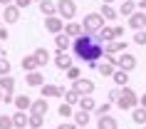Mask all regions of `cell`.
<instances>
[{
	"label": "cell",
	"instance_id": "obj_22",
	"mask_svg": "<svg viewBox=\"0 0 146 129\" xmlns=\"http://www.w3.org/2000/svg\"><path fill=\"white\" fill-rule=\"evenodd\" d=\"M40 13L45 17L57 15V3H52V0H40Z\"/></svg>",
	"mask_w": 146,
	"mask_h": 129
},
{
	"label": "cell",
	"instance_id": "obj_18",
	"mask_svg": "<svg viewBox=\"0 0 146 129\" xmlns=\"http://www.w3.org/2000/svg\"><path fill=\"white\" fill-rule=\"evenodd\" d=\"M136 8H139L136 0H121V5H119V15L129 17V15H134V13H136Z\"/></svg>",
	"mask_w": 146,
	"mask_h": 129
},
{
	"label": "cell",
	"instance_id": "obj_17",
	"mask_svg": "<svg viewBox=\"0 0 146 129\" xmlns=\"http://www.w3.org/2000/svg\"><path fill=\"white\" fill-rule=\"evenodd\" d=\"M20 67H23V72H35V70H40V62L35 55H25L23 62H20Z\"/></svg>",
	"mask_w": 146,
	"mask_h": 129
},
{
	"label": "cell",
	"instance_id": "obj_6",
	"mask_svg": "<svg viewBox=\"0 0 146 129\" xmlns=\"http://www.w3.org/2000/svg\"><path fill=\"white\" fill-rule=\"evenodd\" d=\"M45 30L52 32V35H60V32H64V17L60 15H50L45 17Z\"/></svg>",
	"mask_w": 146,
	"mask_h": 129
},
{
	"label": "cell",
	"instance_id": "obj_29",
	"mask_svg": "<svg viewBox=\"0 0 146 129\" xmlns=\"http://www.w3.org/2000/svg\"><path fill=\"white\" fill-rule=\"evenodd\" d=\"M42 127H45V114L30 112V127L27 129H42Z\"/></svg>",
	"mask_w": 146,
	"mask_h": 129
},
{
	"label": "cell",
	"instance_id": "obj_50",
	"mask_svg": "<svg viewBox=\"0 0 146 129\" xmlns=\"http://www.w3.org/2000/svg\"><path fill=\"white\" fill-rule=\"evenodd\" d=\"M79 129H87V127H79Z\"/></svg>",
	"mask_w": 146,
	"mask_h": 129
},
{
	"label": "cell",
	"instance_id": "obj_28",
	"mask_svg": "<svg viewBox=\"0 0 146 129\" xmlns=\"http://www.w3.org/2000/svg\"><path fill=\"white\" fill-rule=\"evenodd\" d=\"M92 119V112H84V109H77L74 112V122H77V127H87Z\"/></svg>",
	"mask_w": 146,
	"mask_h": 129
},
{
	"label": "cell",
	"instance_id": "obj_27",
	"mask_svg": "<svg viewBox=\"0 0 146 129\" xmlns=\"http://www.w3.org/2000/svg\"><path fill=\"white\" fill-rule=\"evenodd\" d=\"M0 87H3V92H15V77L13 75H0Z\"/></svg>",
	"mask_w": 146,
	"mask_h": 129
},
{
	"label": "cell",
	"instance_id": "obj_37",
	"mask_svg": "<svg viewBox=\"0 0 146 129\" xmlns=\"http://www.w3.org/2000/svg\"><path fill=\"white\" fill-rule=\"evenodd\" d=\"M134 42H136V45H146V27L134 32Z\"/></svg>",
	"mask_w": 146,
	"mask_h": 129
},
{
	"label": "cell",
	"instance_id": "obj_44",
	"mask_svg": "<svg viewBox=\"0 0 146 129\" xmlns=\"http://www.w3.org/2000/svg\"><path fill=\"white\" fill-rule=\"evenodd\" d=\"M139 104L146 107V92H144V94H139Z\"/></svg>",
	"mask_w": 146,
	"mask_h": 129
},
{
	"label": "cell",
	"instance_id": "obj_48",
	"mask_svg": "<svg viewBox=\"0 0 146 129\" xmlns=\"http://www.w3.org/2000/svg\"><path fill=\"white\" fill-rule=\"evenodd\" d=\"M102 3H109V5H111V3H114V0H102Z\"/></svg>",
	"mask_w": 146,
	"mask_h": 129
},
{
	"label": "cell",
	"instance_id": "obj_16",
	"mask_svg": "<svg viewBox=\"0 0 146 129\" xmlns=\"http://www.w3.org/2000/svg\"><path fill=\"white\" fill-rule=\"evenodd\" d=\"M97 72H99L102 77H114L116 65H114V62H109V60H99V65H97Z\"/></svg>",
	"mask_w": 146,
	"mask_h": 129
},
{
	"label": "cell",
	"instance_id": "obj_5",
	"mask_svg": "<svg viewBox=\"0 0 146 129\" xmlns=\"http://www.w3.org/2000/svg\"><path fill=\"white\" fill-rule=\"evenodd\" d=\"M134 67H136V57H134L131 52H119V57H116V70L134 72Z\"/></svg>",
	"mask_w": 146,
	"mask_h": 129
},
{
	"label": "cell",
	"instance_id": "obj_25",
	"mask_svg": "<svg viewBox=\"0 0 146 129\" xmlns=\"http://www.w3.org/2000/svg\"><path fill=\"white\" fill-rule=\"evenodd\" d=\"M30 112H37V114H47L50 107H47V97H40V99H32V107Z\"/></svg>",
	"mask_w": 146,
	"mask_h": 129
},
{
	"label": "cell",
	"instance_id": "obj_9",
	"mask_svg": "<svg viewBox=\"0 0 146 129\" xmlns=\"http://www.w3.org/2000/svg\"><path fill=\"white\" fill-rule=\"evenodd\" d=\"M94 87H97V84H94L89 77H79V80H74V82H72V90H77L79 94H92Z\"/></svg>",
	"mask_w": 146,
	"mask_h": 129
},
{
	"label": "cell",
	"instance_id": "obj_43",
	"mask_svg": "<svg viewBox=\"0 0 146 129\" xmlns=\"http://www.w3.org/2000/svg\"><path fill=\"white\" fill-rule=\"evenodd\" d=\"M114 30H116V37H124V25H114Z\"/></svg>",
	"mask_w": 146,
	"mask_h": 129
},
{
	"label": "cell",
	"instance_id": "obj_15",
	"mask_svg": "<svg viewBox=\"0 0 146 129\" xmlns=\"http://www.w3.org/2000/svg\"><path fill=\"white\" fill-rule=\"evenodd\" d=\"M25 82H27V87H42L45 84V75L42 72H25Z\"/></svg>",
	"mask_w": 146,
	"mask_h": 129
},
{
	"label": "cell",
	"instance_id": "obj_7",
	"mask_svg": "<svg viewBox=\"0 0 146 129\" xmlns=\"http://www.w3.org/2000/svg\"><path fill=\"white\" fill-rule=\"evenodd\" d=\"M20 13H23V10L17 8L15 3L5 5V8H3V23H5V25H15L17 20H20Z\"/></svg>",
	"mask_w": 146,
	"mask_h": 129
},
{
	"label": "cell",
	"instance_id": "obj_23",
	"mask_svg": "<svg viewBox=\"0 0 146 129\" xmlns=\"http://www.w3.org/2000/svg\"><path fill=\"white\" fill-rule=\"evenodd\" d=\"M131 119L136 122L139 127H144V124H146V107H141V104L134 107V109H131Z\"/></svg>",
	"mask_w": 146,
	"mask_h": 129
},
{
	"label": "cell",
	"instance_id": "obj_40",
	"mask_svg": "<svg viewBox=\"0 0 146 129\" xmlns=\"http://www.w3.org/2000/svg\"><path fill=\"white\" fill-rule=\"evenodd\" d=\"M8 37H10V32H8V25L3 23V25H0V42H8Z\"/></svg>",
	"mask_w": 146,
	"mask_h": 129
},
{
	"label": "cell",
	"instance_id": "obj_2",
	"mask_svg": "<svg viewBox=\"0 0 146 129\" xmlns=\"http://www.w3.org/2000/svg\"><path fill=\"white\" fill-rule=\"evenodd\" d=\"M92 42H94V35H92V32H82L79 37H74L72 50H74V55H77V60H82V62L87 60V52H89Z\"/></svg>",
	"mask_w": 146,
	"mask_h": 129
},
{
	"label": "cell",
	"instance_id": "obj_31",
	"mask_svg": "<svg viewBox=\"0 0 146 129\" xmlns=\"http://www.w3.org/2000/svg\"><path fill=\"white\" fill-rule=\"evenodd\" d=\"M79 99H82V94H79L77 90H72V87H69V90L64 92V102H69L72 107H79Z\"/></svg>",
	"mask_w": 146,
	"mask_h": 129
},
{
	"label": "cell",
	"instance_id": "obj_39",
	"mask_svg": "<svg viewBox=\"0 0 146 129\" xmlns=\"http://www.w3.org/2000/svg\"><path fill=\"white\" fill-rule=\"evenodd\" d=\"M57 129H79V127H77V122H74V119H62V124Z\"/></svg>",
	"mask_w": 146,
	"mask_h": 129
},
{
	"label": "cell",
	"instance_id": "obj_53",
	"mask_svg": "<svg viewBox=\"0 0 146 129\" xmlns=\"http://www.w3.org/2000/svg\"><path fill=\"white\" fill-rule=\"evenodd\" d=\"M42 129H45V127H42Z\"/></svg>",
	"mask_w": 146,
	"mask_h": 129
},
{
	"label": "cell",
	"instance_id": "obj_52",
	"mask_svg": "<svg viewBox=\"0 0 146 129\" xmlns=\"http://www.w3.org/2000/svg\"><path fill=\"white\" fill-rule=\"evenodd\" d=\"M35 3H40V0H35Z\"/></svg>",
	"mask_w": 146,
	"mask_h": 129
},
{
	"label": "cell",
	"instance_id": "obj_32",
	"mask_svg": "<svg viewBox=\"0 0 146 129\" xmlns=\"http://www.w3.org/2000/svg\"><path fill=\"white\" fill-rule=\"evenodd\" d=\"M35 57H37V62H40V67H47V62H50V52H47L45 47H37V50H35Z\"/></svg>",
	"mask_w": 146,
	"mask_h": 129
},
{
	"label": "cell",
	"instance_id": "obj_11",
	"mask_svg": "<svg viewBox=\"0 0 146 129\" xmlns=\"http://www.w3.org/2000/svg\"><path fill=\"white\" fill-rule=\"evenodd\" d=\"M13 124H15V129H27L30 127V112L15 109V112H13Z\"/></svg>",
	"mask_w": 146,
	"mask_h": 129
},
{
	"label": "cell",
	"instance_id": "obj_45",
	"mask_svg": "<svg viewBox=\"0 0 146 129\" xmlns=\"http://www.w3.org/2000/svg\"><path fill=\"white\" fill-rule=\"evenodd\" d=\"M10 3H15V0H0V5L5 8V5H10Z\"/></svg>",
	"mask_w": 146,
	"mask_h": 129
},
{
	"label": "cell",
	"instance_id": "obj_34",
	"mask_svg": "<svg viewBox=\"0 0 146 129\" xmlns=\"http://www.w3.org/2000/svg\"><path fill=\"white\" fill-rule=\"evenodd\" d=\"M13 72V65H10V60L5 57V55H0V75H10Z\"/></svg>",
	"mask_w": 146,
	"mask_h": 129
},
{
	"label": "cell",
	"instance_id": "obj_21",
	"mask_svg": "<svg viewBox=\"0 0 146 129\" xmlns=\"http://www.w3.org/2000/svg\"><path fill=\"white\" fill-rule=\"evenodd\" d=\"M15 109H23V112H30V107H32V99L27 97V94H15Z\"/></svg>",
	"mask_w": 146,
	"mask_h": 129
},
{
	"label": "cell",
	"instance_id": "obj_19",
	"mask_svg": "<svg viewBox=\"0 0 146 129\" xmlns=\"http://www.w3.org/2000/svg\"><path fill=\"white\" fill-rule=\"evenodd\" d=\"M64 32H67L69 37H79V35L84 32V27H82V23H74V20H67V23H64Z\"/></svg>",
	"mask_w": 146,
	"mask_h": 129
},
{
	"label": "cell",
	"instance_id": "obj_12",
	"mask_svg": "<svg viewBox=\"0 0 146 129\" xmlns=\"http://www.w3.org/2000/svg\"><path fill=\"white\" fill-rule=\"evenodd\" d=\"M72 45H74V37H69L67 32H60V35H54V47H57V50L67 52Z\"/></svg>",
	"mask_w": 146,
	"mask_h": 129
},
{
	"label": "cell",
	"instance_id": "obj_24",
	"mask_svg": "<svg viewBox=\"0 0 146 129\" xmlns=\"http://www.w3.org/2000/svg\"><path fill=\"white\" fill-rule=\"evenodd\" d=\"M79 109H84V112H92V114H94V109H97V102H94L92 94H82V99H79Z\"/></svg>",
	"mask_w": 146,
	"mask_h": 129
},
{
	"label": "cell",
	"instance_id": "obj_49",
	"mask_svg": "<svg viewBox=\"0 0 146 129\" xmlns=\"http://www.w3.org/2000/svg\"><path fill=\"white\" fill-rule=\"evenodd\" d=\"M0 55H5V52H3V42H0Z\"/></svg>",
	"mask_w": 146,
	"mask_h": 129
},
{
	"label": "cell",
	"instance_id": "obj_10",
	"mask_svg": "<svg viewBox=\"0 0 146 129\" xmlns=\"http://www.w3.org/2000/svg\"><path fill=\"white\" fill-rule=\"evenodd\" d=\"M64 87H60V84H42L40 87V94L42 97H47V99H52V97H64Z\"/></svg>",
	"mask_w": 146,
	"mask_h": 129
},
{
	"label": "cell",
	"instance_id": "obj_51",
	"mask_svg": "<svg viewBox=\"0 0 146 129\" xmlns=\"http://www.w3.org/2000/svg\"><path fill=\"white\" fill-rule=\"evenodd\" d=\"M141 129H146V124H144V127H141Z\"/></svg>",
	"mask_w": 146,
	"mask_h": 129
},
{
	"label": "cell",
	"instance_id": "obj_41",
	"mask_svg": "<svg viewBox=\"0 0 146 129\" xmlns=\"http://www.w3.org/2000/svg\"><path fill=\"white\" fill-rule=\"evenodd\" d=\"M30 3H35V0H15V5L20 10H27V8H30Z\"/></svg>",
	"mask_w": 146,
	"mask_h": 129
},
{
	"label": "cell",
	"instance_id": "obj_20",
	"mask_svg": "<svg viewBox=\"0 0 146 129\" xmlns=\"http://www.w3.org/2000/svg\"><path fill=\"white\" fill-rule=\"evenodd\" d=\"M102 15H104V20H109V23H114L116 17H119V10L114 8V5H109V3H102Z\"/></svg>",
	"mask_w": 146,
	"mask_h": 129
},
{
	"label": "cell",
	"instance_id": "obj_42",
	"mask_svg": "<svg viewBox=\"0 0 146 129\" xmlns=\"http://www.w3.org/2000/svg\"><path fill=\"white\" fill-rule=\"evenodd\" d=\"M3 102H5V104H15V94H13V92H5Z\"/></svg>",
	"mask_w": 146,
	"mask_h": 129
},
{
	"label": "cell",
	"instance_id": "obj_8",
	"mask_svg": "<svg viewBox=\"0 0 146 129\" xmlns=\"http://www.w3.org/2000/svg\"><path fill=\"white\" fill-rule=\"evenodd\" d=\"M72 65H74L72 55H69V52H62V50H57V55H54V67L60 70V72H67Z\"/></svg>",
	"mask_w": 146,
	"mask_h": 129
},
{
	"label": "cell",
	"instance_id": "obj_13",
	"mask_svg": "<svg viewBox=\"0 0 146 129\" xmlns=\"http://www.w3.org/2000/svg\"><path fill=\"white\" fill-rule=\"evenodd\" d=\"M129 27L134 32L136 30H144L146 27V13L141 10V13H134V15H129Z\"/></svg>",
	"mask_w": 146,
	"mask_h": 129
},
{
	"label": "cell",
	"instance_id": "obj_36",
	"mask_svg": "<svg viewBox=\"0 0 146 129\" xmlns=\"http://www.w3.org/2000/svg\"><path fill=\"white\" fill-rule=\"evenodd\" d=\"M64 75H67V80H69V82H74V80H79V77H82V70H79L77 65H72V67H69L67 72H64Z\"/></svg>",
	"mask_w": 146,
	"mask_h": 129
},
{
	"label": "cell",
	"instance_id": "obj_47",
	"mask_svg": "<svg viewBox=\"0 0 146 129\" xmlns=\"http://www.w3.org/2000/svg\"><path fill=\"white\" fill-rule=\"evenodd\" d=\"M3 97H5V92H3V87H0V102H3Z\"/></svg>",
	"mask_w": 146,
	"mask_h": 129
},
{
	"label": "cell",
	"instance_id": "obj_26",
	"mask_svg": "<svg viewBox=\"0 0 146 129\" xmlns=\"http://www.w3.org/2000/svg\"><path fill=\"white\" fill-rule=\"evenodd\" d=\"M57 114H60L62 119H74V107L69 104V102H62V104L57 107Z\"/></svg>",
	"mask_w": 146,
	"mask_h": 129
},
{
	"label": "cell",
	"instance_id": "obj_46",
	"mask_svg": "<svg viewBox=\"0 0 146 129\" xmlns=\"http://www.w3.org/2000/svg\"><path fill=\"white\" fill-rule=\"evenodd\" d=\"M139 8H141V10H146V0H139Z\"/></svg>",
	"mask_w": 146,
	"mask_h": 129
},
{
	"label": "cell",
	"instance_id": "obj_1",
	"mask_svg": "<svg viewBox=\"0 0 146 129\" xmlns=\"http://www.w3.org/2000/svg\"><path fill=\"white\" fill-rule=\"evenodd\" d=\"M116 107L121 109V112H131L134 107H139V92L131 90L129 84L126 87H121V94H119V102H116Z\"/></svg>",
	"mask_w": 146,
	"mask_h": 129
},
{
	"label": "cell",
	"instance_id": "obj_3",
	"mask_svg": "<svg viewBox=\"0 0 146 129\" xmlns=\"http://www.w3.org/2000/svg\"><path fill=\"white\" fill-rule=\"evenodd\" d=\"M82 27H84V32H99L102 27H104V15L102 13H87L84 20H82Z\"/></svg>",
	"mask_w": 146,
	"mask_h": 129
},
{
	"label": "cell",
	"instance_id": "obj_30",
	"mask_svg": "<svg viewBox=\"0 0 146 129\" xmlns=\"http://www.w3.org/2000/svg\"><path fill=\"white\" fill-rule=\"evenodd\" d=\"M111 80H114L116 87H126V84H129V72H124V70H116Z\"/></svg>",
	"mask_w": 146,
	"mask_h": 129
},
{
	"label": "cell",
	"instance_id": "obj_38",
	"mask_svg": "<svg viewBox=\"0 0 146 129\" xmlns=\"http://www.w3.org/2000/svg\"><path fill=\"white\" fill-rule=\"evenodd\" d=\"M119 94H121V87H116V90H109L107 99L111 102V104H116V102H119Z\"/></svg>",
	"mask_w": 146,
	"mask_h": 129
},
{
	"label": "cell",
	"instance_id": "obj_14",
	"mask_svg": "<svg viewBox=\"0 0 146 129\" xmlns=\"http://www.w3.org/2000/svg\"><path fill=\"white\" fill-rule=\"evenodd\" d=\"M97 129H119V122L111 114H104V117H97Z\"/></svg>",
	"mask_w": 146,
	"mask_h": 129
},
{
	"label": "cell",
	"instance_id": "obj_4",
	"mask_svg": "<svg viewBox=\"0 0 146 129\" xmlns=\"http://www.w3.org/2000/svg\"><path fill=\"white\" fill-rule=\"evenodd\" d=\"M57 15L64 20H74L77 15V3L74 0H57Z\"/></svg>",
	"mask_w": 146,
	"mask_h": 129
},
{
	"label": "cell",
	"instance_id": "obj_33",
	"mask_svg": "<svg viewBox=\"0 0 146 129\" xmlns=\"http://www.w3.org/2000/svg\"><path fill=\"white\" fill-rule=\"evenodd\" d=\"M111 112V102H102V104H97V109H94V114H97V117H104V114H109Z\"/></svg>",
	"mask_w": 146,
	"mask_h": 129
},
{
	"label": "cell",
	"instance_id": "obj_35",
	"mask_svg": "<svg viewBox=\"0 0 146 129\" xmlns=\"http://www.w3.org/2000/svg\"><path fill=\"white\" fill-rule=\"evenodd\" d=\"M0 129H15V124H13V114H0Z\"/></svg>",
	"mask_w": 146,
	"mask_h": 129
}]
</instances>
